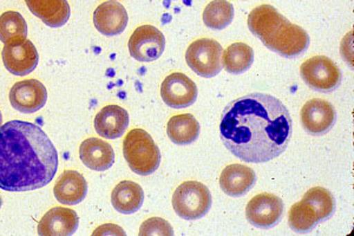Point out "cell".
<instances>
[{
    "mask_svg": "<svg viewBox=\"0 0 354 236\" xmlns=\"http://www.w3.org/2000/svg\"><path fill=\"white\" fill-rule=\"evenodd\" d=\"M220 136L225 148L250 163L268 162L286 150L292 118L281 100L250 93L230 102L222 112Z\"/></svg>",
    "mask_w": 354,
    "mask_h": 236,
    "instance_id": "obj_1",
    "label": "cell"
},
{
    "mask_svg": "<svg viewBox=\"0 0 354 236\" xmlns=\"http://www.w3.org/2000/svg\"><path fill=\"white\" fill-rule=\"evenodd\" d=\"M58 154L41 127L11 120L0 127V189L31 192L50 183Z\"/></svg>",
    "mask_w": 354,
    "mask_h": 236,
    "instance_id": "obj_2",
    "label": "cell"
},
{
    "mask_svg": "<svg viewBox=\"0 0 354 236\" xmlns=\"http://www.w3.org/2000/svg\"><path fill=\"white\" fill-rule=\"evenodd\" d=\"M248 28L274 53L295 58L306 51L310 37L304 28L292 24L270 5H260L248 16Z\"/></svg>",
    "mask_w": 354,
    "mask_h": 236,
    "instance_id": "obj_3",
    "label": "cell"
},
{
    "mask_svg": "<svg viewBox=\"0 0 354 236\" xmlns=\"http://www.w3.org/2000/svg\"><path fill=\"white\" fill-rule=\"evenodd\" d=\"M123 154L130 169L142 176L151 175L161 164L160 149L143 129H133L127 134Z\"/></svg>",
    "mask_w": 354,
    "mask_h": 236,
    "instance_id": "obj_4",
    "label": "cell"
},
{
    "mask_svg": "<svg viewBox=\"0 0 354 236\" xmlns=\"http://www.w3.org/2000/svg\"><path fill=\"white\" fill-rule=\"evenodd\" d=\"M174 210L185 220H198L209 212L212 194L205 184L187 181L180 184L173 195Z\"/></svg>",
    "mask_w": 354,
    "mask_h": 236,
    "instance_id": "obj_5",
    "label": "cell"
},
{
    "mask_svg": "<svg viewBox=\"0 0 354 236\" xmlns=\"http://www.w3.org/2000/svg\"><path fill=\"white\" fill-rule=\"evenodd\" d=\"M223 48L216 40L202 38L195 40L185 53L187 64L198 76L212 78L221 73Z\"/></svg>",
    "mask_w": 354,
    "mask_h": 236,
    "instance_id": "obj_6",
    "label": "cell"
},
{
    "mask_svg": "<svg viewBox=\"0 0 354 236\" xmlns=\"http://www.w3.org/2000/svg\"><path fill=\"white\" fill-rule=\"evenodd\" d=\"M302 80L320 92L334 91L342 83V73L333 60L325 56L312 57L300 68Z\"/></svg>",
    "mask_w": 354,
    "mask_h": 236,
    "instance_id": "obj_7",
    "label": "cell"
},
{
    "mask_svg": "<svg viewBox=\"0 0 354 236\" xmlns=\"http://www.w3.org/2000/svg\"><path fill=\"white\" fill-rule=\"evenodd\" d=\"M129 53L138 62L149 63L158 60L165 53L163 33L151 25H143L135 30L128 43Z\"/></svg>",
    "mask_w": 354,
    "mask_h": 236,
    "instance_id": "obj_8",
    "label": "cell"
},
{
    "mask_svg": "<svg viewBox=\"0 0 354 236\" xmlns=\"http://www.w3.org/2000/svg\"><path fill=\"white\" fill-rule=\"evenodd\" d=\"M283 202L273 194L262 192L254 197L245 207V217L258 228L268 229L280 222Z\"/></svg>",
    "mask_w": 354,
    "mask_h": 236,
    "instance_id": "obj_9",
    "label": "cell"
},
{
    "mask_svg": "<svg viewBox=\"0 0 354 236\" xmlns=\"http://www.w3.org/2000/svg\"><path fill=\"white\" fill-rule=\"evenodd\" d=\"M1 56L5 68L15 76H26L32 73L39 62L36 46L28 39L5 44Z\"/></svg>",
    "mask_w": 354,
    "mask_h": 236,
    "instance_id": "obj_10",
    "label": "cell"
},
{
    "mask_svg": "<svg viewBox=\"0 0 354 236\" xmlns=\"http://www.w3.org/2000/svg\"><path fill=\"white\" fill-rule=\"evenodd\" d=\"M8 97L10 103L17 111L33 114L46 105L48 91L39 80H21L13 85Z\"/></svg>",
    "mask_w": 354,
    "mask_h": 236,
    "instance_id": "obj_11",
    "label": "cell"
},
{
    "mask_svg": "<svg viewBox=\"0 0 354 236\" xmlns=\"http://www.w3.org/2000/svg\"><path fill=\"white\" fill-rule=\"evenodd\" d=\"M161 97L170 108H188L198 98V88L189 77L183 73H174L163 80Z\"/></svg>",
    "mask_w": 354,
    "mask_h": 236,
    "instance_id": "obj_12",
    "label": "cell"
},
{
    "mask_svg": "<svg viewBox=\"0 0 354 236\" xmlns=\"http://www.w3.org/2000/svg\"><path fill=\"white\" fill-rule=\"evenodd\" d=\"M301 123L304 129L313 136L325 135L333 128L337 120V112L327 100H308L301 109Z\"/></svg>",
    "mask_w": 354,
    "mask_h": 236,
    "instance_id": "obj_13",
    "label": "cell"
},
{
    "mask_svg": "<svg viewBox=\"0 0 354 236\" xmlns=\"http://www.w3.org/2000/svg\"><path fill=\"white\" fill-rule=\"evenodd\" d=\"M128 13L124 6L116 0H108L100 5L93 13V24L98 33L113 37L124 31L128 25Z\"/></svg>",
    "mask_w": 354,
    "mask_h": 236,
    "instance_id": "obj_14",
    "label": "cell"
},
{
    "mask_svg": "<svg viewBox=\"0 0 354 236\" xmlns=\"http://www.w3.org/2000/svg\"><path fill=\"white\" fill-rule=\"evenodd\" d=\"M80 217L73 209L56 207L48 210L38 224L41 236H70L76 233Z\"/></svg>",
    "mask_w": 354,
    "mask_h": 236,
    "instance_id": "obj_15",
    "label": "cell"
},
{
    "mask_svg": "<svg viewBox=\"0 0 354 236\" xmlns=\"http://www.w3.org/2000/svg\"><path fill=\"white\" fill-rule=\"evenodd\" d=\"M97 134L106 140L123 136L129 125V114L118 105H106L95 117Z\"/></svg>",
    "mask_w": 354,
    "mask_h": 236,
    "instance_id": "obj_16",
    "label": "cell"
},
{
    "mask_svg": "<svg viewBox=\"0 0 354 236\" xmlns=\"http://www.w3.org/2000/svg\"><path fill=\"white\" fill-rule=\"evenodd\" d=\"M257 175L253 169L243 164H230L225 167L220 176L222 190L233 197H243L253 188Z\"/></svg>",
    "mask_w": 354,
    "mask_h": 236,
    "instance_id": "obj_17",
    "label": "cell"
},
{
    "mask_svg": "<svg viewBox=\"0 0 354 236\" xmlns=\"http://www.w3.org/2000/svg\"><path fill=\"white\" fill-rule=\"evenodd\" d=\"M82 162L91 170L105 172L111 168L115 162V152L109 143L100 138H88L80 147Z\"/></svg>",
    "mask_w": 354,
    "mask_h": 236,
    "instance_id": "obj_18",
    "label": "cell"
},
{
    "mask_svg": "<svg viewBox=\"0 0 354 236\" xmlns=\"http://www.w3.org/2000/svg\"><path fill=\"white\" fill-rule=\"evenodd\" d=\"M57 201L66 206L81 203L88 194V182L76 170H65L57 181L55 189Z\"/></svg>",
    "mask_w": 354,
    "mask_h": 236,
    "instance_id": "obj_19",
    "label": "cell"
},
{
    "mask_svg": "<svg viewBox=\"0 0 354 236\" xmlns=\"http://www.w3.org/2000/svg\"><path fill=\"white\" fill-rule=\"evenodd\" d=\"M28 10L50 28H61L70 18L66 0H25Z\"/></svg>",
    "mask_w": 354,
    "mask_h": 236,
    "instance_id": "obj_20",
    "label": "cell"
},
{
    "mask_svg": "<svg viewBox=\"0 0 354 236\" xmlns=\"http://www.w3.org/2000/svg\"><path fill=\"white\" fill-rule=\"evenodd\" d=\"M145 201V192L140 184L133 181H122L111 194V203L117 212L129 215L140 208Z\"/></svg>",
    "mask_w": 354,
    "mask_h": 236,
    "instance_id": "obj_21",
    "label": "cell"
},
{
    "mask_svg": "<svg viewBox=\"0 0 354 236\" xmlns=\"http://www.w3.org/2000/svg\"><path fill=\"white\" fill-rule=\"evenodd\" d=\"M167 134L175 145H188L198 140L200 125L198 120L190 114L177 115L171 117L168 122Z\"/></svg>",
    "mask_w": 354,
    "mask_h": 236,
    "instance_id": "obj_22",
    "label": "cell"
},
{
    "mask_svg": "<svg viewBox=\"0 0 354 236\" xmlns=\"http://www.w3.org/2000/svg\"><path fill=\"white\" fill-rule=\"evenodd\" d=\"M254 62L253 48L245 43H235L222 55V66L233 75L247 71Z\"/></svg>",
    "mask_w": 354,
    "mask_h": 236,
    "instance_id": "obj_23",
    "label": "cell"
},
{
    "mask_svg": "<svg viewBox=\"0 0 354 236\" xmlns=\"http://www.w3.org/2000/svg\"><path fill=\"white\" fill-rule=\"evenodd\" d=\"M28 24L24 17L16 11H8L0 16V42L10 44L17 40L26 39Z\"/></svg>",
    "mask_w": 354,
    "mask_h": 236,
    "instance_id": "obj_24",
    "label": "cell"
},
{
    "mask_svg": "<svg viewBox=\"0 0 354 236\" xmlns=\"http://www.w3.org/2000/svg\"><path fill=\"white\" fill-rule=\"evenodd\" d=\"M322 220L310 204L301 200L293 204L288 214V224L294 232L310 233Z\"/></svg>",
    "mask_w": 354,
    "mask_h": 236,
    "instance_id": "obj_25",
    "label": "cell"
},
{
    "mask_svg": "<svg viewBox=\"0 0 354 236\" xmlns=\"http://www.w3.org/2000/svg\"><path fill=\"white\" fill-rule=\"evenodd\" d=\"M205 26L213 30H222L232 23L234 18L233 5L227 0H213L203 11Z\"/></svg>",
    "mask_w": 354,
    "mask_h": 236,
    "instance_id": "obj_26",
    "label": "cell"
},
{
    "mask_svg": "<svg viewBox=\"0 0 354 236\" xmlns=\"http://www.w3.org/2000/svg\"><path fill=\"white\" fill-rule=\"evenodd\" d=\"M302 200L313 207L322 222L328 220L335 210V200L332 192L322 187L310 189Z\"/></svg>",
    "mask_w": 354,
    "mask_h": 236,
    "instance_id": "obj_27",
    "label": "cell"
},
{
    "mask_svg": "<svg viewBox=\"0 0 354 236\" xmlns=\"http://www.w3.org/2000/svg\"><path fill=\"white\" fill-rule=\"evenodd\" d=\"M140 235H174V230L167 221L161 217H151L142 224Z\"/></svg>",
    "mask_w": 354,
    "mask_h": 236,
    "instance_id": "obj_28",
    "label": "cell"
},
{
    "mask_svg": "<svg viewBox=\"0 0 354 236\" xmlns=\"http://www.w3.org/2000/svg\"><path fill=\"white\" fill-rule=\"evenodd\" d=\"M93 235H125V232L116 224H104L95 230Z\"/></svg>",
    "mask_w": 354,
    "mask_h": 236,
    "instance_id": "obj_29",
    "label": "cell"
},
{
    "mask_svg": "<svg viewBox=\"0 0 354 236\" xmlns=\"http://www.w3.org/2000/svg\"><path fill=\"white\" fill-rule=\"evenodd\" d=\"M1 123H3V115H1V111H0V127H1Z\"/></svg>",
    "mask_w": 354,
    "mask_h": 236,
    "instance_id": "obj_30",
    "label": "cell"
},
{
    "mask_svg": "<svg viewBox=\"0 0 354 236\" xmlns=\"http://www.w3.org/2000/svg\"><path fill=\"white\" fill-rule=\"evenodd\" d=\"M1 206H3V200H1V197H0V208H1Z\"/></svg>",
    "mask_w": 354,
    "mask_h": 236,
    "instance_id": "obj_31",
    "label": "cell"
}]
</instances>
